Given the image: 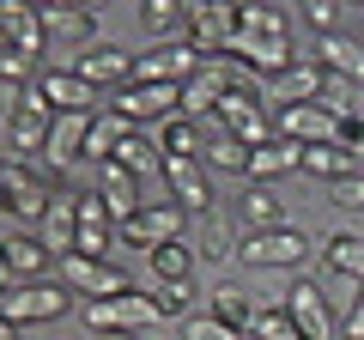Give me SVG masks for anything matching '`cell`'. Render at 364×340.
Segmentation results:
<instances>
[{
  "instance_id": "5b68a950",
  "label": "cell",
  "mask_w": 364,
  "mask_h": 340,
  "mask_svg": "<svg viewBox=\"0 0 364 340\" xmlns=\"http://www.w3.org/2000/svg\"><path fill=\"white\" fill-rule=\"evenodd\" d=\"M304 249H310V237H304L298 225H279V231H249L243 243H237V255H243L249 267H298Z\"/></svg>"
},
{
  "instance_id": "6da1fadb",
  "label": "cell",
  "mask_w": 364,
  "mask_h": 340,
  "mask_svg": "<svg viewBox=\"0 0 364 340\" xmlns=\"http://www.w3.org/2000/svg\"><path fill=\"white\" fill-rule=\"evenodd\" d=\"M61 195V170L49 164V158H31V164H6L0 170V213H13V219H37L49 213V201Z\"/></svg>"
},
{
  "instance_id": "ba28073f",
  "label": "cell",
  "mask_w": 364,
  "mask_h": 340,
  "mask_svg": "<svg viewBox=\"0 0 364 340\" xmlns=\"http://www.w3.org/2000/svg\"><path fill=\"white\" fill-rule=\"evenodd\" d=\"M237 37V6H188V25H182V43L195 55H225Z\"/></svg>"
},
{
  "instance_id": "f35d334b",
  "label": "cell",
  "mask_w": 364,
  "mask_h": 340,
  "mask_svg": "<svg viewBox=\"0 0 364 340\" xmlns=\"http://www.w3.org/2000/svg\"><path fill=\"white\" fill-rule=\"evenodd\" d=\"M304 25H316L322 37H340V25H346V13H340L334 0H310V6H304Z\"/></svg>"
},
{
  "instance_id": "8d00e7d4",
  "label": "cell",
  "mask_w": 364,
  "mask_h": 340,
  "mask_svg": "<svg viewBox=\"0 0 364 340\" xmlns=\"http://www.w3.org/2000/svg\"><path fill=\"white\" fill-rule=\"evenodd\" d=\"M249 340H304L298 328H291L286 310H255V328H249Z\"/></svg>"
},
{
  "instance_id": "ee69618b",
  "label": "cell",
  "mask_w": 364,
  "mask_h": 340,
  "mask_svg": "<svg viewBox=\"0 0 364 340\" xmlns=\"http://www.w3.org/2000/svg\"><path fill=\"white\" fill-rule=\"evenodd\" d=\"M0 340H18V322H6V316H0Z\"/></svg>"
},
{
  "instance_id": "e0dca14e",
  "label": "cell",
  "mask_w": 364,
  "mask_h": 340,
  "mask_svg": "<svg viewBox=\"0 0 364 340\" xmlns=\"http://www.w3.org/2000/svg\"><path fill=\"white\" fill-rule=\"evenodd\" d=\"M322 85H328V73L316 61H298V67H286L279 79H267V92H273V104L279 110H291V104H322Z\"/></svg>"
},
{
  "instance_id": "d4e9b609",
  "label": "cell",
  "mask_w": 364,
  "mask_h": 340,
  "mask_svg": "<svg viewBox=\"0 0 364 340\" xmlns=\"http://www.w3.org/2000/svg\"><path fill=\"white\" fill-rule=\"evenodd\" d=\"M152 140H158V152H164V158H200V152H207V146H200V122H195V116L158 122Z\"/></svg>"
},
{
  "instance_id": "4316f807",
  "label": "cell",
  "mask_w": 364,
  "mask_h": 340,
  "mask_svg": "<svg viewBox=\"0 0 364 340\" xmlns=\"http://www.w3.org/2000/svg\"><path fill=\"white\" fill-rule=\"evenodd\" d=\"M109 164H122V170H134V176H152V170H164V152H158V140H152V128H134L128 140L116 146V158Z\"/></svg>"
},
{
  "instance_id": "f6af8a7d",
  "label": "cell",
  "mask_w": 364,
  "mask_h": 340,
  "mask_svg": "<svg viewBox=\"0 0 364 340\" xmlns=\"http://www.w3.org/2000/svg\"><path fill=\"white\" fill-rule=\"evenodd\" d=\"M104 340H140V334H104Z\"/></svg>"
},
{
  "instance_id": "484cf974",
  "label": "cell",
  "mask_w": 364,
  "mask_h": 340,
  "mask_svg": "<svg viewBox=\"0 0 364 340\" xmlns=\"http://www.w3.org/2000/svg\"><path fill=\"white\" fill-rule=\"evenodd\" d=\"M322 262L334 267L340 280L364 286V237H358V231H340V237H328V243H322Z\"/></svg>"
},
{
  "instance_id": "83f0119b",
  "label": "cell",
  "mask_w": 364,
  "mask_h": 340,
  "mask_svg": "<svg viewBox=\"0 0 364 340\" xmlns=\"http://www.w3.org/2000/svg\"><path fill=\"white\" fill-rule=\"evenodd\" d=\"M237 37H255V43L291 37V13L286 6H237Z\"/></svg>"
},
{
  "instance_id": "8992f818",
  "label": "cell",
  "mask_w": 364,
  "mask_h": 340,
  "mask_svg": "<svg viewBox=\"0 0 364 340\" xmlns=\"http://www.w3.org/2000/svg\"><path fill=\"white\" fill-rule=\"evenodd\" d=\"M182 225H188V213H182L176 201H146V207L122 225V237L140 243V249H158V243H182Z\"/></svg>"
},
{
  "instance_id": "d590c367",
  "label": "cell",
  "mask_w": 364,
  "mask_h": 340,
  "mask_svg": "<svg viewBox=\"0 0 364 340\" xmlns=\"http://www.w3.org/2000/svg\"><path fill=\"white\" fill-rule=\"evenodd\" d=\"M207 164L213 170H249V146L231 140V134H219V140H207Z\"/></svg>"
},
{
  "instance_id": "7a4b0ae2",
  "label": "cell",
  "mask_w": 364,
  "mask_h": 340,
  "mask_svg": "<svg viewBox=\"0 0 364 340\" xmlns=\"http://www.w3.org/2000/svg\"><path fill=\"white\" fill-rule=\"evenodd\" d=\"M85 322L97 334H140L146 322H158V310L140 286H128L122 298H85Z\"/></svg>"
},
{
  "instance_id": "44dd1931",
  "label": "cell",
  "mask_w": 364,
  "mask_h": 340,
  "mask_svg": "<svg viewBox=\"0 0 364 340\" xmlns=\"http://www.w3.org/2000/svg\"><path fill=\"white\" fill-rule=\"evenodd\" d=\"M0 13L13 25V49L18 55H49V37H43V6H25V0H0Z\"/></svg>"
},
{
  "instance_id": "ffe728a7",
  "label": "cell",
  "mask_w": 364,
  "mask_h": 340,
  "mask_svg": "<svg viewBox=\"0 0 364 340\" xmlns=\"http://www.w3.org/2000/svg\"><path fill=\"white\" fill-rule=\"evenodd\" d=\"M43 249L61 255V262L79 249V201L73 195H55L49 201V213H43Z\"/></svg>"
},
{
  "instance_id": "d6a6232c",
  "label": "cell",
  "mask_w": 364,
  "mask_h": 340,
  "mask_svg": "<svg viewBox=\"0 0 364 340\" xmlns=\"http://www.w3.org/2000/svg\"><path fill=\"white\" fill-rule=\"evenodd\" d=\"M213 316H219L225 328H237V334H249V328H255V304H249L237 286H219V292H213Z\"/></svg>"
},
{
  "instance_id": "5bb4252c",
  "label": "cell",
  "mask_w": 364,
  "mask_h": 340,
  "mask_svg": "<svg viewBox=\"0 0 364 340\" xmlns=\"http://www.w3.org/2000/svg\"><path fill=\"white\" fill-rule=\"evenodd\" d=\"M37 92L49 97V110H55V116H67V110L91 116V110H97V92H91V85L73 73V67H43V73H37Z\"/></svg>"
},
{
  "instance_id": "7402d4cb",
  "label": "cell",
  "mask_w": 364,
  "mask_h": 340,
  "mask_svg": "<svg viewBox=\"0 0 364 340\" xmlns=\"http://www.w3.org/2000/svg\"><path fill=\"white\" fill-rule=\"evenodd\" d=\"M291 170H304V146H291V140H267V146H255L249 152V183H273V176H291Z\"/></svg>"
},
{
  "instance_id": "bcb514c9",
  "label": "cell",
  "mask_w": 364,
  "mask_h": 340,
  "mask_svg": "<svg viewBox=\"0 0 364 340\" xmlns=\"http://www.w3.org/2000/svg\"><path fill=\"white\" fill-rule=\"evenodd\" d=\"M0 170H6V158H0Z\"/></svg>"
},
{
  "instance_id": "7bdbcfd3",
  "label": "cell",
  "mask_w": 364,
  "mask_h": 340,
  "mask_svg": "<svg viewBox=\"0 0 364 340\" xmlns=\"http://www.w3.org/2000/svg\"><path fill=\"white\" fill-rule=\"evenodd\" d=\"M13 49V25H6V13H0V55Z\"/></svg>"
},
{
  "instance_id": "e575fe53",
  "label": "cell",
  "mask_w": 364,
  "mask_h": 340,
  "mask_svg": "<svg viewBox=\"0 0 364 340\" xmlns=\"http://www.w3.org/2000/svg\"><path fill=\"white\" fill-rule=\"evenodd\" d=\"M182 340H249V334L225 328L213 310H188V316H182Z\"/></svg>"
},
{
  "instance_id": "277c9868",
  "label": "cell",
  "mask_w": 364,
  "mask_h": 340,
  "mask_svg": "<svg viewBox=\"0 0 364 340\" xmlns=\"http://www.w3.org/2000/svg\"><path fill=\"white\" fill-rule=\"evenodd\" d=\"M67 310V286H55V280H25V286H13L6 298H0V316L6 322H55V316Z\"/></svg>"
},
{
  "instance_id": "4fadbf2b",
  "label": "cell",
  "mask_w": 364,
  "mask_h": 340,
  "mask_svg": "<svg viewBox=\"0 0 364 340\" xmlns=\"http://www.w3.org/2000/svg\"><path fill=\"white\" fill-rule=\"evenodd\" d=\"M279 310L291 316V328H298L304 340H334V316H328V298L310 286V280H298V286L286 292V304Z\"/></svg>"
},
{
  "instance_id": "836d02e7",
  "label": "cell",
  "mask_w": 364,
  "mask_h": 340,
  "mask_svg": "<svg viewBox=\"0 0 364 340\" xmlns=\"http://www.w3.org/2000/svg\"><path fill=\"white\" fill-rule=\"evenodd\" d=\"M146 298H152V310H158V316H188V298H195V286H188V280H152V292H146Z\"/></svg>"
},
{
  "instance_id": "cb8c5ba5",
  "label": "cell",
  "mask_w": 364,
  "mask_h": 340,
  "mask_svg": "<svg viewBox=\"0 0 364 340\" xmlns=\"http://www.w3.org/2000/svg\"><path fill=\"white\" fill-rule=\"evenodd\" d=\"M128 134H134L128 116H116V110H97V116H91V134H85V158H91V164H109V158H116V146L128 140Z\"/></svg>"
},
{
  "instance_id": "9c48e42d",
  "label": "cell",
  "mask_w": 364,
  "mask_h": 340,
  "mask_svg": "<svg viewBox=\"0 0 364 340\" xmlns=\"http://www.w3.org/2000/svg\"><path fill=\"white\" fill-rule=\"evenodd\" d=\"M43 37H49V55L91 49L97 43V13L91 6H43Z\"/></svg>"
},
{
  "instance_id": "f1b7e54d",
  "label": "cell",
  "mask_w": 364,
  "mask_h": 340,
  "mask_svg": "<svg viewBox=\"0 0 364 340\" xmlns=\"http://www.w3.org/2000/svg\"><path fill=\"white\" fill-rule=\"evenodd\" d=\"M140 25H146V37H152V43H176V31L188 25V6H182V0H146V6H140Z\"/></svg>"
},
{
  "instance_id": "30bf717a",
  "label": "cell",
  "mask_w": 364,
  "mask_h": 340,
  "mask_svg": "<svg viewBox=\"0 0 364 340\" xmlns=\"http://www.w3.org/2000/svg\"><path fill=\"white\" fill-rule=\"evenodd\" d=\"M67 67L85 79L91 92H97V85H122V92H128V85H134V55H122L116 43H91V49H85V55H73Z\"/></svg>"
},
{
  "instance_id": "f546056e",
  "label": "cell",
  "mask_w": 364,
  "mask_h": 340,
  "mask_svg": "<svg viewBox=\"0 0 364 340\" xmlns=\"http://www.w3.org/2000/svg\"><path fill=\"white\" fill-rule=\"evenodd\" d=\"M0 255H6V267H13L18 280H43V267H49L43 237H6V243H0Z\"/></svg>"
},
{
  "instance_id": "9a60e30c",
  "label": "cell",
  "mask_w": 364,
  "mask_h": 340,
  "mask_svg": "<svg viewBox=\"0 0 364 340\" xmlns=\"http://www.w3.org/2000/svg\"><path fill=\"white\" fill-rule=\"evenodd\" d=\"M334 128H340V116H328L322 104L279 110V140H291V146H334Z\"/></svg>"
},
{
  "instance_id": "b9f144b4",
  "label": "cell",
  "mask_w": 364,
  "mask_h": 340,
  "mask_svg": "<svg viewBox=\"0 0 364 340\" xmlns=\"http://www.w3.org/2000/svg\"><path fill=\"white\" fill-rule=\"evenodd\" d=\"M340 340H364V286L352 292V310H346V322H340Z\"/></svg>"
},
{
  "instance_id": "1f68e13d",
  "label": "cell",
  "mask_w": 364,
  "mask_h": 340,
  "mask_svg": "<svg viewBox=\"0 0 364 340\" xmlns=\"http://www.w3.org/2000/svg\"><path fill=\"white\" fill-rule=\"evenodd\" d=\"M304 170L334 188L340 176H352V152H340V146H304Z\"/></svg>"
},
{
  "instance_id": "4dcf8cb0",
  "label": "cell",
  "mask_w": 364,
  "mask_h": 340,
  "mask_svg": "<svg viewBox=\"0 0 364 340\" xmlns=\"http://www.w3.org/2000/svg\"><path fill=\"white\" fill-rule=\"evenodd\" d=\"M146 262H152V280H188L195 274V249L188 243H158V249H146Z\"/></svg>"
},
{
  "instance_id": "8fae6325",
  "label": "cell",
  "mask_w": 364,
  "mask_h": 340,
  "mask_svg": "<svg viewBox=\"0 0 364 340\" xmlns=\"http://www.w3.org/2000/svg\"><path fill=\"white\" fill-rule=\"evenodd\" d=\"M61 286L85 292V298H122L128 292V274L116 262H85V255H67L61 262Z\"/></svg>"
},
{
  "instance_id": "7c38bea8",
  "label": "cell",
  "mask_w": 364,
  "mask_h": 340,
  "mask_svg": "<svg viewBox=\"0 0 364 340\" xmlns=\"http://www.w3.org/2000/svg\"><path fill=\"white\" fill-rule=\"evenodd\" d=\"M164 188L182 213H213V183L200 170V158H164Z\"/></svg>"
},
{
  "instance_id": "d6986e66",
  "label": "cell",
  "mask_w": 364,
  "mask_h": 340,
  "mask_svg": "<svg viewBox=\"0 0 364 340\" xmlns=\"http://www.w3.org/2000/svg\"><path fill=\"white\" fill-rule=\"evenodd\" d=\"M97 195H104V207L116 213V225H128L134 213L146 207V201H140V176L122 170V164H97Z\"/></svg>"
},
{
  "instance_id": "ac0fdd59",
  "label": "cell",
  "mask_w": 364,
  "mask_h": 340,
  "mask_svg": "<svg viewBox=\"0 0 364 340\" xmlns=\"http://www.w3.org/2000/svg\"><path fill=\"white\" fill-rule=\"evenodd\" d=\"M316 67L334 79H346V85H364V37H322L316 43Z\"/></svg>"
},
{
  "instance_id": "ab89813d",
  "label": "cell",
  "mask_w": 364,
  "mask_h": 340,
  "mask_svg": "<svg viewBox=\"0 0 364 340\" xmlns=\"http://www.w3.org/2000/svg\"><path fill=\"white\" fill-rule=\"evenodd\" d=\"M328 201H334V207H346V213H364V170L340 176V183L328 188Z\"/></svg>"
},
{
  "instance_id": "74e56055",
  "label": "cell",
  "mask_w": 364,
  "mask_h": 340,
  "mask_svg": "<svg viewBox=\"0 0 364 340\" xmlns=\"http://www.w3.org/2000/svg\"><path fill=\"white\" fill-rule=\"evenodd\" d=\"M0 85H18V92H25V85H37V61H31V55H18V49H6V55H0Z\"/></svg>"
},
{
  "instance_id": "3957f363",
  "label": "cell",
  "mask_w": 364,
  "mask_h": 340,
  "mask_svg": "<svg viewBox=\"0 0 364 340\" xmlns=\"http://www.w3.org/2000/svg\"><path fill=\"white\" fill-rule=\"evenodd\" d=\"M200 61L207 55H195L188 43H152L146 55H134V85H188Z\"/></svg>"
},
{
  "instance_id": "60d3db41",
  "label": "cell",
  "mask_w": 364,
  "mask_h": 340,
  "mask_svg": "<svg viewBox=\"0 0 364 340\" xmlns=\"http://www.w3.org/2000/svg\"><path fill=\"white\" fill-rule=\"evenodd\" d=\"M334 146H340V152H352V158L364 152V116H358V110H352V116H340V128H334Z\"/></svg>"
},
{
  "instance_id": "603a6c76",
  "label": "cell",
  "mask_w": 364,
  "mask_h": 340,
  "mask_svg": "<svg viewBox=\"0 0 364 340\" xmlns=\"http://www.w3.org/2000/svg\"><path fill=\"white\" fill-rule=\"evenodd\" d=\"M237 219H243V231H279L286 225V201L273 195L267 183H249L243 201H237Z\"/></svg>"
},
{
  "instance_id": "52a82bcc",
  "label": "cell",
  "mask_w": 364,
  "mask_h": 340,
  "mask_svg": "<svg viewBox=\"0 0 364 340\" xmlns=\"http://www.w3.org/2000/svg\"><path fill=\"white\" fill-rule=\"evenodd\" d=\"M116 116H128L134 128H146V122H170L182 116V85H128V92H116Z\"/></svg>"
},
{
  "instance_id": "2e32d148",
  "label": "cell",
  "mask_w": 364,
  "mask_h": 340,
  "mask_svg": "<svg viewBox=\"0 0 364 340\" xmlns=\"http://www.w3.org/2000/svg\"><path fill=\"white\" fill-rule=\"evenodd\" d=\"M97 116V110H91ZM91 116H79V110H67V116L49 122V146H43V158H49L55 170H67L73 158H85V134H91Z\"/></svg>"
}]
</instances>
